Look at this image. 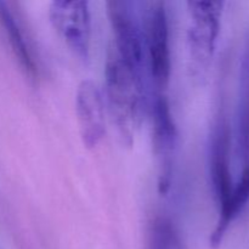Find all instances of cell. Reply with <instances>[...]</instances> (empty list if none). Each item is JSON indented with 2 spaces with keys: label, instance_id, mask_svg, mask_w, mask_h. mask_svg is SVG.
<instances>
[{
  "label": "cell",
  "instance_id": "277c9868",
  "mask_svg": "<svg viewBox=\"0 0 249 249\" xmlns=\"http://www.w3.org/2000/svg\"><path fill=\"white\" fill-rule=\"evenodd\" d=\"M50 21L67 43V45L80 58L89 57L91 17L89 2L83 0H55L51 2Z\"/></svg>",
  "mask_w": 249,
  "mask_h": 249
},
{
  "label": "cell",
  "instance_id": "6da1fadb",
  "mask_svg": "<svg viewBox=\"0 0 249 249\" xmlns=\"http://www.w3.org/2000/svg\"><path fill=\"white\" fill-rule=\"evenodd\" d=\"M105 77L111 118L122 143L130 147L142 118L143 77L123 62L116 53L108 55Z\"/></svg>",
  "mask_w": 249,
  "mask_h": 249
},
{
  "label": "cell",
  "instance_id": "3957f363",
  "mask_svg": "<svg viewBox=\"0 0 249 249\" xmlns=\"http://www.w3.org/2000/svg\"><path fill=\"white\" fill-rule=\"evenodd\" d=\"M106 6L114 34V45L117 49L114 53L129 67L143 77L146 66L143 27L134 11L133 2L108 1Z\"/></svg>",
  "mask_w": 249,
  "mask_h": 249
},
{
  "label": "cell",
  "instance_id": "52a82bcc",
  "mask_svg": "<svg viewBox=\"0 0 249 249\" xmlns=\"http://www.w3.org/2000/svg\"><path fill=\"white\" fill-rule=\"evenodd\" d=\"M75 112L83 143L88 148L95 147L104 139L106 125L101 90L92 80H83L78 87Z\"/></svg>",
  "mask_w": 249,
  "mask_h": 249
},
{
  "label": "cell",
  "instance_id": "8fae6325",
  "mask_svg": "<svg viewBox=\"0 0 249 249\" xmlns=\"http://www.w3.org/2000/svg\"><path fill=\"white\" fill-rule=\"evenodd\" d=\"M0 23L6 33L7 40L10 41L12 51L18 60L19 65L31 77H38V66L26 43L23 33L18 26V22L15 18L14 14L10 10L6 2L0 1Z\"/></svg>",
  "mask_w": 249,
  "mask_h": 249
},
{
  "label": "cell",
  "instance_id": "7a4b0ae2",
  "mask_svg": "<svg viewBox=\"0 0 249 249\" xmlns=\"http://www.w3.org/2000/svg\"><path fill=\"white\" fill-rule=\"evenodd\" d=\"M146 63L148 65L151 77L162 94L167 88L170 78V49L169 23L164 2L152 1L147 4L143 23Z\"/></svg>",
  "mask_w": 249,
  "mask_h": 249
},
{
  "label": "cell",
  "instance_id": "30bf717a",
  "mask_svg": "<svg viewBox=\"0 0 249 249\" xmlns=\"http://www.w3.org/2000/svg\"><path fill=\"white\" fill-rule=\"evenodd\" d=\"M249 201V164L243 165L241 178L236 185H233L232 194L230 199L223 209L219 211V218L216 221L215 229L211 235V246L218 248L223 242V238L230 226L231 221L238 215L246 203Z\"/></svg>",
  "mask_w": 249,
  "mask_h": 249
},
{
  "label": "cell",
  "instance_id": "9c48e42d",
  "mask_svg": "<svg viewBox=\"0 0 249 249\" xmlns=\"http://www.w3.org/2000/svg\"><path fill=\"white\" fill-rule=\"evenodd\" d=\"M237 152L243 165L249 164V31L246 36L245 48L240 68V100L237 109Z\"/></svg>",
  "mask_w": 249,
  "mask_h": 249
},
{
  "label": "cell",
  "instance_id": "5b68a950",
  "mask_svg": "<svg viewBox=\"0 0 249 249\" xmlns=\"http://www.w3.org/2000/svg\"><path fill=\"white\" fill-rule=\"evenodd\" d=\"M178 140V130L164 94L157 92L152 107V148L160 164L158 191L165 195L170 189L173 157Z\"/></svg>",
  "mask_w": 249,
  "mask_h": 249
},
{
  "label": "cell",
  "instance_id": "ba28073f",
  "mask_svg": "<svg viewBox=\"0 0 249 249\" xmlns=\"http://www.w3.org/2000/svg\"><path fill=\"white\" fill-rule=\"evenodd\" d=\"M230 125L221 114L214 125L211 141V178L219 211L226 206L233 190L230 172Z\"/></svg>",
  "mask_w": 249,
  "mask_h": 249
},
{
  "label": "cell",
  "instance_id": "8992f818",
  "mask_svg": "<svg viewBox=\"0 0 249 249\" xmlns=\"http://www.w3.org/2000/svg\"><path fill=\"white\" fill-rule=\"evenodd\" d=\"M224 4L220 1H189L191 15L189 43L195 63L206 66L213 56L220 31V18Z\"/></svg>",
  "mask_w": 249,
  "mask_h": 249
},
{
  "label": "cell",
  "instance_id": "7c38bea8",
  "mask_svg": "<svg viewBox=\"0 0 249 249\" xmlns=\"http://www.w3.org/2000/svg\"><path fill=\"white\" fill-rule=\"evenodd\" d=\"M146 249H182L179 232L174 224L164 216H156L150 223Z\"/></svg>",
  "mask_w": 249,
  "mask_h": 249
}]
</instances>
